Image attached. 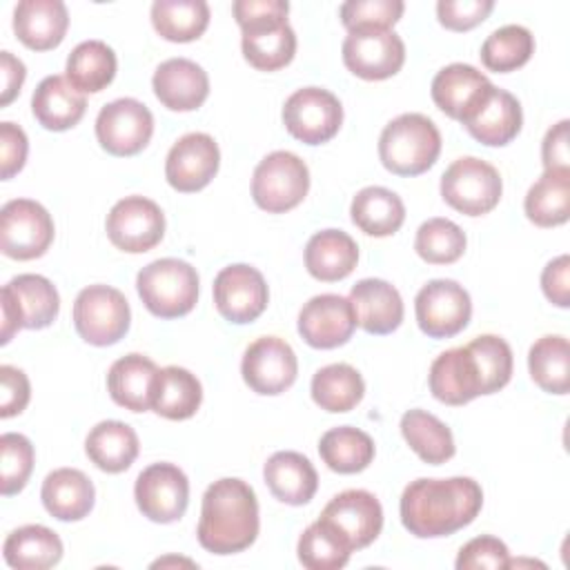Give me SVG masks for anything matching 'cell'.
I'll return each mask as SVG.
<instances>
[{
  "label": "cell",
  "mask_w": 570,
  "mask_h": 570,
  "mask_svg": "<svg viewBox=\"0 0 570 570\" xmlns=\"http://www.w3.org/2000/svg\"><path fill=\"white\" fill-rule=\"evenodd\" d=\"M430 392L445 405H463L483 394L476 358L468 345L441 352L430 365Z\"/></svg>",
  "instance_id": "7402d4cb"
},
{
  "label": "cell",
  "mask_w": 570,
  "mask_h": 570,
  "mask_svg": "<svg viewBox=\"0 0 570 570\" xmlns=\"http://www.w3.org/2000/svg\"><path fill=\"white\" fill-rule=\"evenodd\" d=\"M285 129L305 145L332 140L343 122L341 100L323 87L296 89L283 107Z\"/></svg>",
  "instance_id": "8fae6325"
},
{
  "label": "cell",
  "mask_w": 570,
  "mask_h": 570,
  "mask_svg": "<svg viewBox=\"0 0 570 570\" xmlns=\"http://www.w3.org/2000/svg\"><path fill=\"white\" fill-rule=\"evenodd\" d=\"M53 240L51 214L31 198H13L0 209V249L16 261L42 256Z\"/></svg>",
  "instance_id": "9c48e42d"
},
{
  "label": "cell",
  "mask_w": 570,
  "mask_h": 570,
  "mask_svg": "<svg viewBox=\"0 0 570 570\" xmlns=\"http://www.w3.org/2000/svg\"><path fill=\"white\" fill-rule=\"evenodd\" d=\"M131 312L125 294L111 285H89L73 301V325L89 345H114L129 330Z\"/></svg>",
  "instance_id": "ba28073f"
},
{
  "label": "cell",
  "mask_w": 570,
  "mask_h": 570,
  "mask_svg": "<svg viewBox=\"0 0 570 570\" xmlns=\"http://www.w3.org/2000/svg\"><path fill=\"white\" fill-rule=\"evenodd\" d=\"M116 53L102 40H85L67 58V80L82 94L102 91L116 76Z\"/></svg>",
  "instance_id": "60d3db41"
},
{
  "label": "cell",
  "mask_w": 570,
  "mask_h": 570,
  "mask_svg": "<svg viewBox=\"0 0 570 570\" xmlns=\"http://www.w3.org/2000/svg\"><path fill=\"white\" fill-rule=\"evenodd\" d=\"M401 434L419 459L430 465L445 463L454 456L452 430L425 410H407L401 416Z\"/></svg>",
  "instance_id": "74e56055"
},
{
  "label": "cell",
  "mask_w": 570,
  "mask_h": 570,
  "mask_svg": "<svg viewBox=\"0 0 570 570\" xmlns=\"http://www.w3.org/2000/svg\"><path fill=\"white\" fill-rule=\"evenodd\" d=\"M0 71H2V96L0 105L7 107L20 91L27 69L20 58H16L11 51H0Z\"/></svg>",
  "instance_id": "6f0895ef"
},
{
  "label": "cell",
  "mask_w": 570,
  "mask_h": 570,
  "mask_svg": "<svg viewBox=\"0 0 570 570\" xmlns=\"http://www.w3.org/2000/svg\"><path fill=\"white\" fill-rule=\"evenodd\" d=\"M465 232L448 218H428L416 229L414 249L430 265H450L465 252Z\"/></svg>",
  "instance_id": "bcb514c9"
},
{
  "label": "cell",
  "mask_w": 570,
  "mask_h": 570,
  "mask_svg": "<svg viewBox=\"0 0 570 570\" xmlns=\"http://www.w3.org/2000/svg\"><path fill=\"white\" fill-rule=\"evenodd\" d=\"M352 223L367 236H392L405 220V205L399 194L387 187H363L350 205Z\"/></svg>",
  "instance_id": "836d02e7"
},
{
  "label": "cell",
  "mask_w": 570,
  "mask_h": 570,
  "mask_svg": "<svg viewBox=\"0 0 570 570\" xmlns=\"http://www.w3.org/2000/svg\"><path fill=\"white\" fill-rule=\"evenodd\" d=\"M405 4L401 0H347L341 4V22L347 31L361 27L390 29L401 16Z\"/></svg>",
  "instance_id": "681fc988"
},
{
  "label": "cell",
  "mask_w": 570,
  "mask_h": 570,
  "mask_svg": "<svg viewBox=\"0 0 570 570\" xmlns=\"http://www.w3.org/2000/svg\"><path fill=\"white\" fill-rule=\"evenodd\" d=\"M323 463L338 474H354L365 470L374 459V441L367 432L341 425L327 430L318 441Z\"/></svg>",
  "instance_id": "f35d334b"
},
{
  "label": "cell",
  "mask_w": 570,
  "mask_h": 570,
  "mask_svg": "<svg viewBox=\"0 0 570 570\" xmlns=\"http://www.w3.org/2000/svg\"><path fill=\"white\" fill-rule=\"evenodd\" d=\"M534 53V36L521 24H505L494 29L481 45V62L485 69L508 73L523 67Z\"/></svg>",
  "instance_id": "ee69618b"
},
{
  "label": "cell",
  "mask_w": 570,
  "mask_h": 570,
  "mask_svg": "<svg viewBox=\"0 0 570 570\" xmlns=\"http://www.w3.org/2000/svg\"><path fill=\"white\" fill-rule=\"evenodd\" d=\"M441 154V134L423 114H401L390 120L379 138V158L396 176L428 171Z\"/></svg>",
  "instance_id": "277c9868"
},
{
  "label": "cell",
  "mask_w": 570,
  "mask_h": 570,
  "mask_svg": "<svg viewBox=\"0 0 570 570\" xmlns=\"http://www.w3.org/2000/svg\"><path fill=\"white\" fill-rule=\"evenodd\" d=\"M472 350L481 381H483V394H494L501 387L508 385L512 376V350L510 345L494 334H481L468 343Z\"/></svg>",
  "instance_id": "7dc6e473"
},
{
  "label": "cell",
  "mask_w": 570,
  "mask_h": 570,
  "mask_svg": "<svg viewBox=\"0 0 570 570\" xmlns=\"http://www.w3.org/2000/svg\"><path fill=\"white\" fill-rule=\"evenodd\" d=\"M269 301L263 274L245 263L223 267L214 278V303L223 318L243 325L256 321Z\"/></svg>",
  "instance_id": "2e32d148"
},
{
  "label": "cell",
  "mask_w": 570,
  "mask_h": 570,
  "mask_svg": "<svg viewBox=\"0 0 570 570\" xmlns=\"http://www.w3.org/2000/svg\"><path fill=\"white\" fill-rule=\"evenodd\" d=\"M134 499L149 521L174 523L187 510L189 481L174 463H151L138 474Z\"/></svg>",
  "instance_id": "9a60e30c"
},
{
  "label": "cell",
  "mask_w": 570,
  "mask_h": 570,
  "mask_svg": "<svg viewBox=\"0 0 570 570\" xmlns=\"http://www.w3.org/2000/svg\"><path fill=\"white\" fill-rule=\"evenodd\" d=\"M414 314L423 334L430 338H450L470 323L472 301L456 281L434 278L419 289Z\"/></svg>",
  "instance_id": "7c38bea8"
},
{
  "label": "cell",
  "mask_w": 570,
  "mask_h": 570,
  "mask_svg": "<svg viewBox=\"0 0 570 570\" xmlns=\"http://www.w3.org/2000/svg\"><path fill=\"white\" fill-rule=\"evenodd\" d=\"M158 367L142 354H127L111 363L107 374V390L114 403L131 412L151 410L154 383Z\"/></svg>",
  "instance_id": "4dcf8cb0"
},
{
  "label": "cell",
  "mask_w": 570,
  "mask_h": 570,
  "mask_svg": "<svg viewBox=\"0 0 570 570\" xmlns=\"http://www.w3.org/2000/svg\"><path fill=\"white\" fill-rule=\"evenodd\" d=\"M156 98L171 111H194L209 96L207 71L189 58H169L154 71Z\"/></svg>",
  "instance_id": "603a6c76"
},
{
  "label": "cell",
  "mask_w": 570,
  "mask_h": 570,
  "mask_svg": "<svg viewBox=\"0 0 570 570\" xmlns=\"http://www.w3.org/2000/svg\"><path fill=\"white\" fill-rule=\"evenodd\" d=\"M483 505V490L470 476L416 479L401 494V523L419 539L448 537L470 525Z\"/></svg>",
  "instance_id": "6da1fadb"
},
{
  "label": "cell",
  "mask_w": 570,
  "mask_h": 570,
  "mask_svg": "<svg viewBox=\"0 0 570 570\" xmlns=\"http://www.w3.org/2000/svg\"><path fill=\"white\" fill-rule=\"evenodd\" d=\"M2 552L16 570H47L62 559V541L51 528L29 523L4 539Z\"/></svg>",
  "instance_id": "e575fe53"
},
{
  "label": "cell",
  "mask_w": 570,
  "mask_h": 570,
  "mask_svg": "<svg viewBox=\"0 0 570 570\" xmlns=\"http://www.w3.org/2000/svg\"><path fill=\"white\" fill-rule=\"evenodd\" d=\"M232 11L243 31V56L252 67L276 71L292 62L296 33L287 22V0H236Z\"/></svg>",
  "instance_id": "3957f363"
},
{
  "label": "cell",
  "mask_w": 570,
  "mask_h": 570,
  "mask_svg": "<svg viewBox=\"0 0 570 570\" xmlns=\"http://www.w3.org/2000/svg\"><path fill=\"white\" fill-rule=\"evenodd\" d=\"M494 9L492 0H439L436 16L445 29L468 31L481 24Z\"/></svg>",
  "instance_id": "816d5d0a"
},
{
  "label": "cell",
  "mask_w": 570,
  "mask_h": 570,
  "mask_svg": "<svg viewBox=\"0 0 570 570\" xmlns=\"http://www.w3.org/2000/svg\"><path fill=\"white\" fill-rule=\"evenodd\" d=\"M356 263L358 245L343 229L316 232L305 245V267L323 283H334L350 276Z\"/></svg>",
  "instance_id": "1f68e13d"
},
{
  "label": "cell",
  "mask_w": 570,
  "mask_h": 570,
  "mask_svg": "<svg viewBox=\"0 0 570 570\" xmlns=\"http://www.w3.org/2000/svg\"><path fill=\"white\" fill-rule=\"evenodd\" d=\"M0 303H7L27 330L49 327L60 312V296L53 283L40 274H18L0 292Z\"/></svg>",
  "instance_id": "cb8c5ba5"
},
{
  "label": "cell",
  "mask_w": 570,
  "mask_h": 570,
  "mask_svg": "<svg viewBox=\"0 0 570 570\" xmlns=\"http://www.w3.org/2000/svg\"><path fill=\"white\" fill-rule=\"evenodd\" d=\"M105 227L114 247L127 254H142L160 243L165 214L145 196H125L109 209Z\"/></svg>",
  "instance_id": "5bb4252c"
},
{
  "label": "cell",
  "mask_w": 570,
  "mask_h": 570,
  "mask_svg": "<svg viewBox=\"0 0 570 570\" xmlns=\"http://www.w3.org/2000/svg\"><path fill=\"white\" fill-rule=\"evenodd\" d=\"M220 165V151L209 134L191 131L180 136L165 160L167 183L183 194L198 191L212 183Z\"/></svg>",
  "instance_id": "d6986e66"
},
{
  "label": "cell",
  "mask_w": 570,
  "mask_h": 570,
  "mask_svg": "<svg viewBox=\"0 0 570 570\" xmlns=\"http://www.w3.org/2000/svg\"><path fill=\"white\" fill-rule=\"evenodd\" d=\"M501 191L503 183L499 171L476 156L456 158L441 176L443 200L465 216L492 212L501 200Z\"/></svg>",
  "instance_id": "52a82bcc"
},
{
  "label": "cell",
  "mask_w": 570,
  "mask_h": 570,
  "mask_svg": "<svg viewBox=\"0 0 570 570\" xmlns=\"http://www.w3.org/2000/svg\"><path fill=\"white\" fill-rule=\"evenodd\" d=\"M67 27L69 13L62 0H20L13 9V31L29 49L47 51L58 47Z\"/></svg>",
  "instance_id": "484cf974"
},
{
  "label": "cell",
  "mask_w": 570,
  "mask_h": 570,
  "mask_svg": "<svg viewBox=\"0 0 570 570\" xmlns=\"http://www.w3.org/2000/svg\"><path fill=\"white\" fill-rule=\"evenodd\" d=\"M136 289L154 316L178 318L198 301V274L187 261L158 258L138 272Z\"/></svg>",
  "instance_id": "5b68a950"
},
{
  "label": "cell",
  "mask_w": 570,
  "mask_h": 570,
  "mask_svg": "<svg viewBox=\"0 0 570 570\" xmlns=\"http://www.w3.org/2000/svg\"><path fill=\"white\" fill-rule=\"evenodd\" d=\"M321 521L338 532L350 550L367 548L383 528V508L367 490H345L323 508Z\"/></svg>",
  "instance_id": "ac0fdd59"
},
{
  "label": "cell",
  "mask_w": 570,
  "mask_h": 570,
  "mask_svg": "<svg viewBox=\"0 0 570 570\" xmlns=\"http://www.w3.org/2000/svg\"><path fill=\"white\" fill-rule=\"evenodd\" d=\"M365 394L363 376L347 363H332L312 376V399L325 412H350Z\"/></svg>",
  "instance_id": "b9f144b4"
},
{
  "label": "cell",
  "mask_w": 570,
  "mask_h": 570,
  "mask_svg": "<svg viewBox=\"0 0 570 570\" xmlns=\"http://www.w3.org/2000/svg\"><path fill=\"white\" fill-rule=\"evenodd\" d=\"M356 325L367 334H390L403 321L399 289L383 278H363L350 289Z\"/></svg>",
  "instance_id": "d4e9b609"
},
{
  "label": "cell",
  "mask_w": 570,
  "mask_h": 570,
  "mask_svg": "<svg viewBox=\"0 0 570 570\" xmlns=\"http://www.w3.org/2000/svg\"><path fill=\"white\" fill-rule=\"evenodd\" d=\"M258 528V501L249 483L225 476L205 490L196 537L207 552H243L256 541Z\"/></svg>",
  "instance_id": "7a4b0ae2"
},
{
  "label": "cell",
  "mask_w": 570,
  "mask_h": 570,
  "mask_svg": "<svg viewBox=\"0 0 570 570\" xmlns=\"http://www.w3.org/2000/svg\"><path fill=\"white\" fill-rule=\"evenodd\" d=\"M309 189V169L303 158L278 149L267 154L254 169L252 196L254 203L269 212L283 214L303 203Z\"/></svg>",
  "instance_id": "8992f818"
},
{
  "label": "cell",
  "mask_w": 570,
  "mask_h": 570,
  "mask_svg": "<svg viewBox=\"0 0 570 570\" xmlns=\"http://www.w3.org/2000/svg\"><path fill=\"white\" fill-rule=\"evenodd\" d=\"M40 499L58 521H80L91 512L96 490L82 470L58 468L45 476Z\"/></svg>",
  "instance_id": "f1b7e54d"
},
{
  "label": "cell",
  "mask_w": 570,
  "mask_h": 570,
  "mask_svg": "<svg viewBox=\"0 0 570 570\" xmlns=\"http://www.w3.org/2000/svg\"><path fill=\"white\" fill-rule=\"evenodd\" d=\"M354 327L352 303L341 294L312 296L298 312V334L316 350H332L347 343Z\"/></svg>",
  "instance_id": "ffe728a7"
},
{
  "label": "cell",
  "mask_w": 570,
  "mask_h": 570,
  "mask_svg": "<svg viewBox=\"0 0 570 570\" xmlns=\"http://www.w3.org/2000/svg\"><path fill=\"white\" fill-rule=\"evenodd\" d=\"M472 138L488 147L508 145L523 125V111L519 100L499 87H492L476 111L463 122Z\"/></svg>",
  "instance_id": "4316f807"
},
{
  "label": "cell",
  "mask_w": 570,
  "mask_h": 570,
  "mask_svg": "<svg viewBox=\"0 0 570 570\" xmlns=\"http://www.w3.org/2000/svg\"><path fill=\"white\" fill-rule=\"evenodd\" d=\"M87 109V98L76 89L67 76H47L31 96V111L36 120L49 131H65L80 122Z\"/></svg>",
  "instance_id": "83f0119b"
},
{
  "label": "cell",
  "mask_w": 570,
  "mask_h": 570,
  "mask_svg": "<svg viewBox=\"0 0 570 570\" xmlns=\"http://www.w3.org/2000/svg\"><path fill=\"white\" fill-rule=\"evenodd\" d=\"M27 151H29L27 134L9 120L0 122V167H2L0 176H2V180H9L13 174H18L24 167Z\"/></svg>",
  "instance_id": "db71d44e"
},
{
  "label": "cell",
  "mask_w": 570,
  "mask_h": 570,
  "mask_svg": "<svg viewBox=\"0 0 570 570\" xmlns=\"http://www.w3.org/2000/svg\"><path fill=\"white\" fill-rule=\"evenodd\" d=\"M510 552L508 546L490 534L468 541L456 557V570H503L508 568Z\"/></svg>",
  "instance_id": "f907efd6"
},
{
  "label": "cell",
  "mask_w": 570,
  "mask_h": 570,
  "mask_svg": "<svg viewBox=\"0 0 570 570\" xmlns=\"http://www.w3.org/2000/svg\"><path fill=\"white\" fill-rule=\"evenodd\" d=\"M532 381L548 394H568L570 390V345L566 336L546 334L528 352Z\"/></svg>",
  "instance_id": "ab89813d"
},
{
  "label": "cell",
  "mask_w": 570,
  "mask_h": 570,
  "mask_svg": "<svg viewBox=\"0 0 570 570\" xmlns=\"http://www.w3.org/2000/svg\"><path fill=\"white\" fill-rule=\"evenodd\" d=\"M541 289L550 303L557 307L570 305V258L561 254L552 258L541 272Z\"/></svg>",
  "instance_id": "11a10c76"
},
{
  "label": "cell",
  "mask_w": 570,
  "mask_h": 570,
  "mask_svg": "<svg viewBox=\"0 0 570 570\" xmlns=\"http://www.w3.org/2000/svg\"><path fill=\"white\" fill-rule=\"evenodd\" d=\"M343 65L363 80H385L405 62V45L392 29L361 27L343 40Z\"/></svg>",
  "instance_id": "30bf717a"
},
{
  "label": "cell",
  "mask_w": 570,
  "mask_h": 570,
  "mask_svg": "<svg viewBox=\"0 0 570 570\" xmlns=\"http://www.w3.org/2000/svg\"><path fill=\"white\" fill-rule=\"evenodd\" d=\"M203 401V387L196 374L185 367L167 365L158 370L151 396V410L169 421H183L196 414Z\"/></svg>",
  "instance_id": "d590c367"
},
{
  "label": "cell",
  "mask_w": 570,
  "mask_h": 570,
  "mask_svg": "<svg viewBox=\"0 0 570 570\" xmlns=\"http://www.w3.org/2000/svg\"><path fill=\"white\" fill-rule=\"evenodd\" d=\"M243 381L265 396L285 392L298 374V361L289 343L278 336H261L247 345L240 363Z\"/></svg>",
  "instance_id": "e0dca14e"
},
{
  "label": "cell",
  "mask_w": 570,
  "mask_h": 570,
  "mask_svg": "<svg viewBox=\"0 0 570 570\" xmlns=\"http://www.w3.org/2000/svg\"><path fill=\"white\" fill-rule=\"evenodd\" d=\"M154 134V116L136 98L107 102L96 116V138L111 156H134L142 151Z\"/></svg>",
  "instance_id": "4fadbf2b"
},
{
  "label": "cell",
  "mask_w": 570,
  "mask_h": 570,
  "mask_svg": "<svg viewBox=\"0 0 570 570\" xmlns=\"http://www.w3.org/2000/svg\"><path fill=\"white\" fill-rule=\"evenodd\" d=\"M523 209L539 227L563 225L570 216V169H546L528 189Z\"/></svg>",
  "instance_id": "8d00e7d4"
},
{
  "label": "cell",
  "mask_w": 570,
  "mask_h": 570,
  "mask_svg": "<svg viewBox=\"0 0 570 570\" xmlns=\"http://www.w3.org/2000/svg\"><path fill=\"white\" fill-rule=\"evenodd\" d=\"M494 85L472 65L452 62L436 71L432 80V100L450 118L465 122L485 100Z\"/></svg>",
  "instance_id": "44dd1931"
},
{
  "label": "cell",
  "mask_w": 570,
  "mask_h": 570,
  "mask_svg": "<svg viewBox=\"0 0 570 570\" xmlns=\"http://www.w3.org/2000/svg\"><path fill=\"white\" fill-rule=\"evenodd\" d=\"M151 24L165 40H196L209 24V4L205 0H156L151 4Z\"/></svg>",
  "instance_id": "7bdbcfd3"
},
{
  "label": "cell",
  "mask_w": 570,
  "mask_h": 570,
  "mask_svg": "<svg viewBox=\"0 0 570 570\" xmlns=\"http://www.w3.org/2000/svg\"><path fill=\"white\" fill-rule=\"evenodd\" d=\"M138 448L140 445L134 428L122 421H100L85 439L89 461L109 474L125 472L136 461Z\"/></svg>",
  "instance_id": "d6a6232c"
},
{
  "label": "cell",
  "mask_w": 570,
  "mask_h": 570,
  "mask_svg": "<svg viewBox=\"0 0 570 570\" xmlns=\"http://www.w3.org/2000/svg\"><path fill=\"white\" fill-rule=\"evenodd\" d=\"M568 120H559L546 131L541 145V158L546 169H570V149H568Z\"/></svg>",
  "instance_id": "9f6ffc18"
},
{
  "label": "cell",
  "mask_w": 570,
  "mask_h": 570,
  "mask_svg": "<svg viewBox=\"0 0 570 570\" xmlns=\"http://www.w3.org/2000/svg\"><path fill=\"white\" fill-rule=\"evenodd\" d=\"M269 492L287 505H305L318 488V474L307 456L292 450L274 452L263 468Z\"/></svg>",
  "instance_id": "f546056e"
},
{
  "label": "cell",
  "mask_w": 570,
  "mask_h": 570,
  "mask_svg": "<svg viewBox=\"0 0 570 570\" xmlns=\"http://www.w3.org/2000/svg\"><path fill=\"white\" fill-rule=\"evenodd\" d=\"M0 465H2V476H0V490L4 497H11L20 492L33 470V445L24 434L18 432H4L0 436Z\"/></svg>",
  "instance_id": "c3c4849f"
},
{
  "label": "cell",
  "mask_w": 570,
  "mask_h": 570,
  "mask_svg": "<svg viewBox=\"0 0 570 570\" xmlns=\"http://www.w3.org/2000/svg\"><path fill=\"white\" fill-rule=\"evenodd\" d=\"M31 396L29 379L13 365H0V416L9 419L20 414Z\"/></svg>",
  "instance_id": "f5cc1de1"
},
{
  "label": "cell",
  "mask_w": 570,
  "mask_h": 570,
  "mask_svg": "<svg viewBox=\"0 0 570 570\" xmlns=\"http://www.w3.org/2000/svg\"><path fill=\"white\" fill-rule=\"evenodd\" d=\"M298 561L307 570H338L350 561V546L338 537L334 528L316 519L298 539Z\"/></svg>",
  "instance_id": "f6af8a7d"
}]
</instances>
